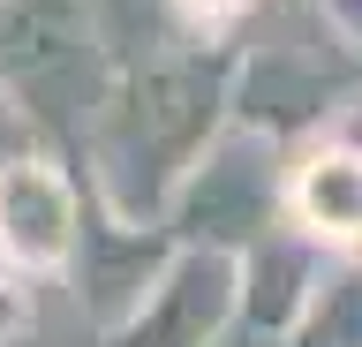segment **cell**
Here are the masks:
<instances>
[{"label": "cell", "instance_id": "3", "mask_svg": "<svg viewBox=\"0 0 362 347\" xmlns=\"http://www.w3.org/2000/svg\"><path fill=\"white\" fill-rule=\"evenodd\" d=\"M249 0H174V16L181 23H197V30H211V23H234Z\"/></svg>", "mask_w": 362, "mask_h": 347}, {"label": "cell", "instance_id": "1", "mask_svg": "<svg viewBox=\"0 0 362 347\" xmlns=\"http://www.w3.org/2000/svg\"><path fill=\"white\" fill-rule=\"evenodd\" d=\"M0 257L16 272H61L76 257V196L45 159L0 166Z\"/></svg>", "mask_w": 362, "mask_h": 347}, {"label": "cell", "instance_id": "2", "mask_svg": "<svg viewBox=\"0 0 362 347\" xmlns=\"http://www.w3.org/2000/svg\"><path fill=\"white\" fill-rule=\"evenodd\" d=\"M287 204L317 242H362V151H347V143L310 151L294 166Z\"/></svg>", "mask_w": 362, "mask_h": 347}]
</instances>
